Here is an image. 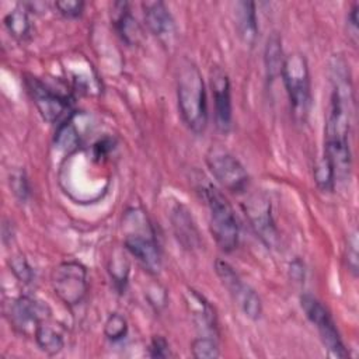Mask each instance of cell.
Listing matches in <instances>:
<instances>
[{"label":"cell","mask_w":359,"mask_h":359,"mask_svg":"<svg viewBox=\"0 0 359 359\" xmlns=\"http://www.w3.org/2000/svg\"><path fill=\"white\" fill-rule=\"evenodd\" d=\"M332 91L325 121V147L324 154L331 160L335 178L344 181L351 174V121L353 112V88L349 65L337 55L331 59Z\"/></svg>","instance_id":"obj_1"},{"label":"cell","mask_w":359,"mask_h":359,"mask_svg":"<svg viewBox=\"0 0 359 359\" xmlns=\"http://www.w3.org/2000/svg\"><path fill=\"white\" fill-rule=\"evenodd\" d=\"M177 100L187 128L196 135L203 133L208 125L206 90L198 66L191 60H184L178 67Z\"/></svg>","instance_id":"obj_2"},{"label":"cell","mask_w":359,"mask_h":359,"mask_svg":"<svg viewBox=\"0 0 359 359\" xmlns=\"http://www.w3.org/2000/svg\"><path fill=\"white\" fill-rule=\"evenodd\" d=\"M122 229L125 231V248L147 272L158 273L161 269V252L147 215L140 208L128 209L123 215Z\"/></svg>","instance_id":"obj_3"},{"label":"cell","mask_w":359,"mask_h":359,"mask_svg":"<svg viewBox=\"0 0 359 359\" xmlns=\"http://www.w3.org/2000/svg\"><path fill=\"white\" fill-rule=\"evenodd\" d=\"M209 212L210 231L220 250L230 252L238 244V223L227 198L210 182L201 181L198 187Z\"/></svg>","instance_id":"obj_4"},{"label":"cell","mask_w":359,"mask_h":359,"mask_svg":"<svg viewBox=\"0 0 359 359\" xmlns=\"http://www.w3.org/2000/svg\"><path fill=\"white\" fill-rule=\"evenodd\" d=\"M280 77L294 121L306 123L311 108V80L306 56L300 52L285 56Z\"/></svg>","instance_id":"obj_5"},{"label":"cell","mask_w":359,"mask_h":359,"mask_svg":"<svg viewBox=\"0 0 359 359\" xmlns=\"http://www.w3.org/2000/svg\"><path fill=\"white\" fill-rule=\"evenodd\" d=\"M206 165L213 178L229 192L243 194L250 185V175L240 160L222 146H212L206 153Z\"/></svg>","instance_id":"obj_6"},{"label":"cell","mask_w":359,"mask_h":359,"mask_svg":"<svg viewBox=\"0 0 359 359\" xmlns=\"http://www.w3.org/2000/svg\"><path fill=\"white\" fill-rule=\"evenodd\" d=\"M50 283L55 294L66 306H77L87 293V271L77 261H63L50 273Z\"/></svg>","instance_id":"obj_7"},{"label":"cell","mask_w":359,"mask_h":359,"mask_svg":"<svg viewBox=\"0 0 359 359\" xmlns=\"http://www.w3.org/2000/svg\"><path fill=\"white\" fill-rule=\"evenodd\" d=\"M300 303L307 318L316 325L325 349L332 356L346 358L348 351L345 349V345L341 339L335 321L331 317L327 307H324V304L310 293L303 294L300 299Z\"/></svg>","instance_id":"obj_8"},{"label":"cell","mask_w":359,"mask_h":359,"mask_svg":"<svg viewBox=\"0 0 359 359\" xmlns=\"http://www.w3.org/2000/svg\"><path fill=\"white\" fill-rule=\"evenodd\" d=\"M215 269L222 283L229 290L234 302L240 306L243 313L251 320H258L262 314V303L257 292L238 276L229 262L217 259Z\"/></svg>","instance_id":"obj_9"},{"label":"cell","mask_w":359,"mask_h":359,"mask_svg":"<svg viewBox=\"0 0 359 359\" xmlns=\"http://www.w3.org/2000/svg\"><path fill=\"white\" fill-rule=\"evenodd\" d=\"M50 317L49 307L31 297V296H20L17 297L8 309V318L11 325L21 334L32 335L36 328L48 321Z\"/></svg>","instance_id":"obj_10"},{"label":"cell","mask_w":359,"mask_h":359,"mask_svg":"<svg viewBox=\"0 0 359 359\" xmlns=\"http://www.w3.org/2000/svg\"><path fill=\"white\" fill-rule=\"evenodd\" d=\"M245 216L255 234L269 248L278 243V230L272 217L271 203L262 194H252L244 202Z\"/></svg>","instance_id":"obj_11"},{"label":"cell","mask_w":359,"mask_h":359,"mask_svg":"<svg viewBox=\"0 0 359 359\" xmlns=\"http://www.w3.org/2000/svg\"><path fill=\"white\" fill-rule=\"evenodd\" d=\"M210 87L215 105V123L222 133H227L231 129L233 108H231V90L230 80L226 72L220 67H215L210 74Z\"/></svg>","instance_id":"obj_12"},{"label":"cell","mask_w":359,"mask_h":359,"mask_svg":"<svg viewBox=\"0 0 359 359\" xmlns=\"http://www.w3.org/2000/svg\"><path fill=\"white\" fill-rule=\"evenodd\" d=\"M25 84L43 119L48 122H55L66 115L69 111V102L65 97L53 93L35 77H28Z\"/></svg>","instance_id":"obj_13"},{"label":"cell","mask_w":359,"mask_h":359,"mask_svg":"<svg viewBox=\"0 0 359 359\" xmlns=\"http://www.w3.org/2000/svg\"><path fill=\"white\" fill-rule=\"evenodd\" d=\"M185 303L196 328L202 332V335L216 338V314L209 302L196 290L189 289L185 293Z\"/></svg>","instance_id":"obj_14"},{"label":"cell","mask_w":359,"mask_h":359,"mask_svg":"<svg viewBox=\"0 0 359 359\" xmlns=\"http://www.w3.org/2000/svg\"><path fill=\"white\" fill-rule=\"evenodd\" d=\"M144 21L153 35L160 39H170L174 34L175 25L172 15L163 1H144L143 4Z\"/></svg>","instance_id":"obj_15"},{"label":"cell","mask_w":359,"mask_h":359,"mask_svg":"<svg viewBox=\"0 0 359 359\" xmlns=\"http://www.w3.org/2000/svg\"><path fill=\"white\" fill-rule=\"evenodd\" d=\"M112 10V21L122 41L128 45H137L143 32L136 18L130 14L129 4L126 1H118L114 3Z\"/></svg>","instance_id":"obj_16"},{"label":"cell","mask_w":359,"mask_h":359,"mask_svg":"<svg viewBox=\"0 0 359 359\" xmlns=\"http://www.w3.org/2000/svg\"><path fill=\"white\" fill-rule=\"evenodd\" d=\"M234 17H236V27L240 39L244 45L252 46L257 39L258 34V24H257V13L255 4L252 1L241 0L234 4Z\"/></svg>","instance_id":"obj_17"},{"label":"cell","mask_w":359,"mask_h":359,"mask_svg":"<svg viewBox=\"0 0 359 359\" xmlns=\"http://www.w3.org/2000/svg\"><path fill=\"white\" fill-rule=\"evenodd\" d=\"M171 222H172V227L177 234V238L184 247L194 248L198 245L199 234H198L195 222L192 220V216L189 215V210L185 206L177 205L172 209Z\"/></svg>","instance_id":"obj_18"},{"label":"cell","mask_w":359,"mask_h":359,"mask_svg":"<svg viewBox=\"0 0 359 359\" xmlns=\"http://www.w3.org/2000/svg\"><path fill=\"white\" fill-rule=\"evenodd\" d=\"M4 25L10 35L18 41H24L31 34L29 10L24 3L17 4L4 17Z\"/></svg>","instance_id":"obj_19"},{"label":"cell","mask_w":359,"mask_h":359,"mask_svg":"<svg viewBox=\"0 0 359 359\" xmlns=\"http://www.w3.org/2000/svg\"><path fill=\"white\" fill-rule=\"evenodd\" d=\"M283 59L285 57L282 52V39L278 32H272L266 39L265 50H264L265 70L269 81H273L276 77L280 76Z\"/></svg>","instance_id":"obj_20"},{"label":"cell","mask_w":359,"mask_h":359,"mask_svg":"<svg viewBox=\"0 0 359 359\" xmlns=\"http://www.w3.org/2000/svg\"><path fill=\"white\" fill-rule=\"evenodd\" d=\"M35 342L39 346V349L48 355H56L63 349L65 341L62 334L48 321L42 323L35 334H34Z\"/></svg>","instance_id":"obj_21"},{"label":"cell","mask_w":359,"mask_h":359,"mask_svg":"<svg viewBox=\"0 0 359 359\" xmlns=\"http://www.w3.org/2000/svg\"><path fill=\"white\" fill-rule=\"evenodd\" d=\"M314 181L321 192H332L335 187V171L331 160L323 154L314 167Z\"/></svg>","instance_id":"obj_22"},{"label":"cell","mask_w":359,"mask_h":359,"mask_svg":"<svg viewBox=\"0 0 359 359\" xmlns=\"http://www.w3.org/2000/svg\"><path fill=\"white\" fill-rule=\"evenodd\" d=\"M191 353L196 359H216L220 356V349L216 338L201 335L192 341Z\"/></svg>","instance_id":"obj_23"},{"label":"cell","mask_w":359,"mask_h":359,"mask_svg":"<svg viewBox=\"0 0 359 359\" xmlns=\"http://www.w3.org/2000/svg\"><path fill=\"white\" fill-rule=\"evenodd\" d=\"M104 334L112 342H116V341H121L122 338H125L128 334L126 318L119 313L109 314L104 324Z\"/></svg>","instance_id":"obj_24"},{"label":"cell","mask_w":359,"mask_h":359,"mask_svg":"<svg viewBox=\"0 0 359 359\" xmlns=\"http://www.w3.org/2000/svg\"><path fill=\"white\" fill-rule=\"evenodd\" d=\"M109 275L115 283V287H118L119 290L125 289V285L128 282V275H129V262L125 255L118 254L111 258Z\"/></svg>","instance_id":"obj_25"},{"label":"cell","mask_w":359,"mask_h":359,"mask_svg":"<svg viewBox=\"0 0 359 359\" xmlns=\"http://www.w3.org/2000/svg\"><path fill=\"white\" fill-rule=\"evenodd\" d=\"M8 265H10L11 272L14 273V276H15L20 282L28 285V283H31V282L34 280V278H35L34 269L31 268V265L28 264L27 258H25L22 254H20V252L13 254V255L8 258Z\"/></svg>","instance_id":"obj_26"},{"label":"cell","mask_w":359,"mask_h":359,"mask_svg":"<svg viewBox=\"0 0 359 359\" xmlns=\"http://www.w3.org/2000/svg\"><path fill=\"white\" fill-rule=\"evenodd\" d=\"M8 181H10V188L13 194L20 201H25L29 195V185H28V180L24 170H14L13 172H10Z\"/></svg>","instance_id":"obj_27"},{"label":"cell","mask_w":359,"mask_h":359,"mask_svg":"<svg viewBox=\"0 0 359 359\" xmlns=\"http://www.w3.org/2000/svg\"><path fill=\"white\" fill-rule=\"evenodd\" d=\"M147 355L150 358H170L172 353H171V348H170V344L167 342V339L161 335H156L150 341Z\"/></svg>","instance_id":"obj_28"},{"label":"cell","mask_w":359,"mask_h":359,"mask_svg":"<svg viewBox=\"0 0 359 359\" xmlns=\"http://www.w3.org/2000/svg\"><path fill=\"white\" fill-rule=\"evenodd\" d=\"M55 7L59 10V13L65 17L74 18L79 17L83 13L84 3L79 0H63V1H56Z\"/></svg>","instance_id":"obj_29"},{"label":"cell","mask_w":359,"mask_h":359,"mask_svg":"<svg viewBox=\"0 0 359 359\" xmlns=\"http://www.w3.org/2000/svg\"><path fill=\"white\" fill-rule=\"evenodd\" d=\"M358 233L353 231L348 240V254H346V261H348V268L349 271L356 276L358 273Z\"/></svg>","instance_id":"obj_30"},{"label":"cell","mask_w":359,"mask_h":359,"mask_svg":"<svg viewBox=\"0 0 359 359\" xmlns=\"http://www.w3.org/2000/svg\"><path fill=\"white\" fill-rule=\"evenodd\" d=\"M358 10H359V6L358 3H352L351 8H349V13H348V18H346V22H348V34L351 36V41L353 42V45L358 43Z\"/></svg>","instance_id":"obj_31"}]
</instances>
